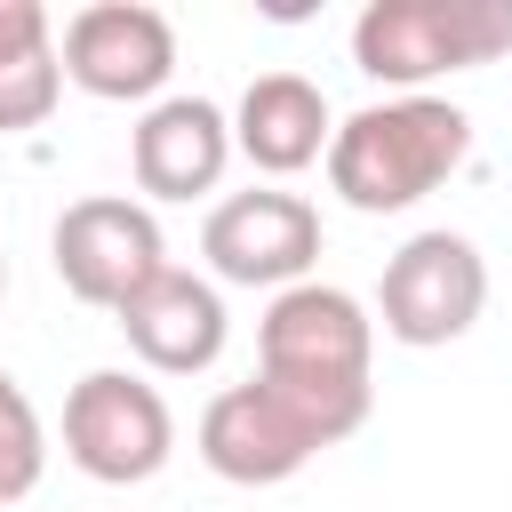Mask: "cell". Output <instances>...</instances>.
I'll use <instances>...</instances> for the list:
<instances>
[{"label": "cell", "instance_id": "15", "mask_svg": "<svg viewBox=\"0 0 512 512\" xmlns=\"http://www.w3.org/2000/svg\"><path fill=\"white\" fill-rule=\"evenodd\" d=\"M0 296H8V248H0Z\"/></svg>", "mask_w": 512, "mask_h": 512}, {"label": "cell", "instance_id": "13", "mask_svg": "<svg viewBox=\"0 0 512 512\" xmlns=\"http://www.w3.org/2000/svg\"><path fill=\"white\" fill-rule=\"evenodd\" d=\"M64 96V48L40 0H0V136H24Z\"/></svg>", "mask_w": 512, "mask_h": 512}, {"label": "cell", "instance_id": "9", "mask_svg": "<svg viewBox=\"0 0 512 512\" xmlns=\"http://www.w3.org/2000/svg\"><path fill=\"white\" fill-rule=\"evenodd\" d=\"M320 448H328V440H320L264 376L224 384V392L200 408V464H208L216 480H232V488H280V480H296Z\"/></svg>", "mask_w": 512, "mask_h": 512}, {"label": "cell", "instance_id": "4", "mask_svg": "<svg viewBox=\"0 0 512 512\" xmlns=\"http://www.w3.org/2000/svg\"><path fill=\"white\" fill-rule=\"evenodd\" d=\"M480 312H488V256H480L464 232L432 224V232H416V240H400V248L384 256V280H376V328H384L392 344H408V352H440V344L472 336Z\"/></svg>", "mask_w": 512, "mask_h": 512}, {"label": "cell", "instance_id": "6", "mask_svg": "<svg viewBox=\"0 0 512 512\" xmlns=\"http://www.w3.org/2000/svg\"><path fill=\"white\" fill-rule=\"evenodd\" d=\"M200 256L224 288H304L320 264V208L304 192L256 184V192H224L200 224Z\"/></svg>", "mask_w": 512, "mask_h": 512}, {"label": "cell", "instance_id": "12", "mask_svg": "<svg viewBox=\"0 0 512 512\" xmlns=\"http://www.w3.org/2000/svg\"><path fill=\"white\" fill-rule=\"evenodd\" d=\"M328 136H336V112L304 72H256L232 104V152L264 176H296L328 160Z\"/></svg>", "mask_w": 512, "mask_h": 512}, {"label": "cell", "instance_id": "14", "mask_svg": "<svg viewBox=\"0 0 512 512\" xmlns=\"http://www.w3.org/2000/svg\"><path fill=\"white\" fill-rule=\"evenodd\" d=\"M48 472V432H40V408L24 400V384L0 368V512L24 504Z\"/></svg>", "mask_w": 512, "mask_h": 512}, {"label": "cell", "instance_id": "3", "mask_svg": "<svg viewBox=\"0 0 512 512\" xmlns=\"http://www.w3.org/2000/svg\"><path fill=\"white\" fill-rule=\"evenodd\" d=\"M512 48V0H368L352 16V64L392 96H432L448 72H480Z\"/></svg>", "mask_w": 512, "mask_h": 512}, {"label": "cell", "instance_id": "10", "mask_svg": "<svg viewBox=\"0 0 512 512\" xmlns=\"http://www.w3.org/2000/svg\"><path fill=\"white\" fill-rule=\"evenodd\" d=\"M112 320H120L128 352H136L152 376H200V368L224 360V336H232L216 280H200V272H184V264L152 272Z\"/></svg>", "mask_w": 512, "mask_h": 512}, {"label": "cell", "instance_id": "1", "mask_svg": "<svg viewBox=\"0 0 512 512\" xmlns=\"http://www.w3.org/2000/svg\"><path fill=\"white\" fill-rule=\"evenodd\" d=\"M256 376L336 448L376 408V320L352 288L304 280L280 288L256 320Z\"/></svg>", "mask_w": 512, "mask_h": 512}, {"label": "cell", "instance_id": "11", "mask_svg": "<svg viewBox=\"0 0 512 512\" xmlns=\"http://www.w3.org/2000/svg\"><path fill=\"white\" fill-rule=\"evenodd\" d=\"M232 168V112L208 96H160L128 128V176L144 200H200Z\"/></svg>", "mask_w": 512, "mask_h": 512}, {"label": "cell", "instance_id": "5", "mask_svg": "<svg viewBox=\"0 0 512 512\" xmlns=\"http://www.w3.org/2000/svg\"><path fill=\"white\" fill-rule=\"evenodd\" d=\"M64 456L104 488H144L176 456V416L152 376L136 368H88L64 392Z\"/></svg>", "mask_w": 512, "mask_h": 512}, {"label": "cell", "instance_id": "7", "mask_svg": "<svg viewBox=\"0 0 512 512\" xmlns=\"http://www.w3.org/2000/svg\"><path fill=\"white\" fill-rule=\"evenodd\" d=\"M48 256H56V280L96 304V312H120L152 272H168V240H160V216L128 192H88L56 216L48 232Z\"/></svg>", "mask_w": 512, "mask_h": 512}, {"label": "cell", "instance_id": "8", "mask_svg": "<svg viewBox=\"0 0 512 512\" xmlns=\"http://www.w3.org/2000/svg\"><path fill=\"white\" fill-rule=\"evenodd\" d=\"M176 72V24L144 0H88L64 24V80L96 104H160Z\"/></svg>", "mask_w": 512, "mask_h": 512}, {"label": "cell", "instance_id": "2", "mask_svg": "<svg viewBox=\"0 0 512 512\" xmlns=\"http://www.w3.org/2000/svg\"><path fill=\"white\" fill-rule=\"evenodd\" d=\"M472 160V112L448 96H384L336 120L328 136V192L360 216H400L440 192Z\"/></svg>", "mask_w": 512, "mask_h": 512}]
</instances>
